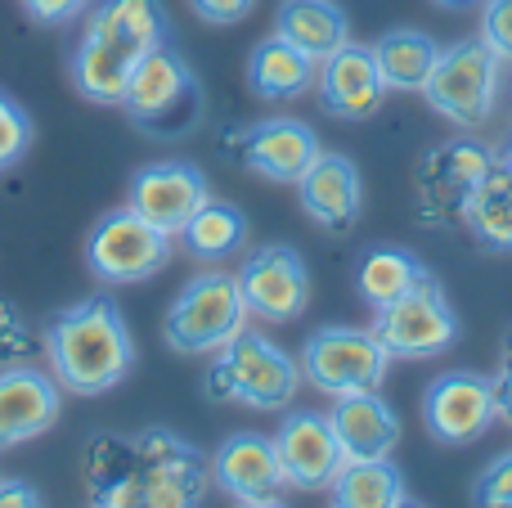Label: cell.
Instances as JSON below:
<instances>
[{
    "mask_svg": "<svg viewBox=\"0 0 512 508\" xmlns=\"http://www.w3.org/2000/svg\"><path fill=\"white\" fill-rule=\"evenodd\" d=\"M373 333L382 338V347L391 356L432 360L459 342V315H454V302L445 297V284L427 270L409 293H400L391 306L373 311Z\"/></svg>",
    "mask_w": 512,
    "mask_h": 508,
    "instance_id": "obj_11",
    "label": "cell"
},
{
    "mask_svg": "<svg viewBox=\"0 0 512 508\" xmlns=\"http://www.w3.org/2000/svg\"><path fill=\"white\" fill-rule=\"evenodd\" d=\"M495 423V383L472 369H450L423 392V428L436 446H472Z\"/></svg>",
    "mask_w": 512,
    "mask_h": 508,
    "instance_id": "obj_12",
    "label": "cell"
},
{
    "mask_svg": "<svg viewBox=\"0 0 512 508\" xmlns=\"http://www.w3.org/2000/svg\"><path fill=\"white\" fill-rule=\"evenodd\" d=\"M27 149H32V117L23 113V104L14 95L0 90V171L18 167L27 158Z\"/></svg>",
    "mask_w": 512,
    "mask_h": 508,
    "instance_id": "obj_29",
    "label": "cell"
},
{
    "mask_svg": "<svg viewBox=\"0 0 512 508\" xmlns=\"http://www.w3.org/2000/svg\"><path fill=\"white\" fill-rule=\"evenodd\" d=\"M18 5H23V14L41 27H68L72 18H81L95 0H18Z\"/></svg>",
    "mask_w": 512,
    "mask_h": 508,
    "instance_id": "obj_32",
    "label": "cell"
},
{
    "mask_svg": "<svg viewBox=\"0 0 512 508\" xmlns=\"http://www.w3.org/2000/svg\"><path fill=\"white\" fill-rule=\"evenodd\" d=\"M248 234H252V225H248V216H243V207L225 203V198H207V203L189 216V225L176 239L185 243V252L194 261L216 266V261L239 257V252L248 248Z\"/></svg>",
    "mask_w": 512,
    "mask_h": 508,
    "instance_id": "obj_24",
    "label": "cell"
},
{
    "mask_svg": "<svg viewBox=\"0 0 512 508\" xmlns=\"http://www.w3.org/2000/svg\"><path fill=\"white\" fill-rule=\"evenodd\" d=\"M436 54L441 45L423 27H391L373 41V59H378L387 90H423L436 68Z\"/></svg>",
    "mask_w": 512,
    "mask_h": 508,
    "instance_id": "obj_28",
    "label": "cell"
},
{
    "mask_svg": "<svg viewBox=\"0 0 512 508\" xmlns=\"http://www.w3.org/2000/svg\"><path fill=\"white\" fill-rule=\"evenodd\" d=\"M499 167H508V171H512V140L504 144V149H499Z\"/></svg>",
    "mask_w": 512,
    "mask_h": 508,
    "instance_id": "obj_39",
    "label": "cell"
},
{
    "mask_svg": "<svg viewBox=\"0 0 512 508\" xmlns=\"http://www.w3.org/2000/svg\"><path fill=\"white\" fill-rule=\"evenodd\" d=\"M315 86L324 113L337 122H369L387 99V81H382V68L373 59V45L355 41L337 45L328 59L315 63Z\"/></svg>",
    "mask_w": 512,
    "mask_h": 508,
    "instance_id": "obj_17",
    "label": "cell"
},
{
    "mask_svg": "<svg viewBox=\"0 0 512 508\" xmlns=\"http://www.w3.org/2000/svg\"><path fill=\"white\" fill-rule=\"evenodd\" d=\"M274 450H279L288 491H306V495L328 491L346 464L333 423H328V414H319V410H288L283 414V423L274 428Z\"/></svg>",
    "mask_w": 512,
    "mask_h": 508,
    "instance_id": "obj_14",
    "label": "cell"
},
{
    "mask_svg": "<svg viewBox=\"0 0 512 508\" xmlns=\"http://www.w3.org/2000/svg\"><path fill=\"white\" fill-rule=\"evenodd\" d=\"M41 342L50 374L72 396H104L122 387L135 369L131 324L108 293H90L50 315Z\"/></svg>",
    "mask_w": 512,
    "mask_h": 508,
    "instance_id": "obj_3",
    "label": "cell"
},
{
    "mask_svg": "<svg viewBox=\"0 0 512 508\" xmlns=\"http://www.w3.org/2000/svg\"><path fill=\"white\" fill-rule=\"evenodd\" d=\"M472 500L486 508H512V450L495 455L481 468V477L472 482Z\"/></svg>",
    "mask_w": 512,
    "mask_h": 508,
    "instance_id": "obj_30",
    "label": "cell"
},
{
    "mask_svg": "<svg viewBox=\"0 0 512 508\" xmlns=\"http://www.w3.org/2000/svg\"><path fill=\"white\" fill-rule=\"evenodd\" d=\"M63 414V387L50 369L0 365V450H18L45 437Z\"/></svg>",
    "mask_w": 512,
    "mask_h": 508,
    "instance_id": "obj_18",
    "label": "cell"
},
{
    "mask_svg": "<svg viewBox=\"0 0 512 508\" xmlns=\"http://www.w3.org/2000/svg\"><path fill=\"white\" fill-rule=\"evenodd\" d=\"M41 504V491L23 477H0V508H36Z\"/></svg>",
    "mask_w": 512,
    "mask_h": 508,
    "instance_id": "obj_35",
    "label": "cell"
},
{
    "mask_svg": "<svg viewBox=\"0 0 512 508\" xmlns=\"http://www.w3.org/2000/svg\"><path fill=\"white\" fill-rule=\"evenodd\" d=\"M391 351L373 329H351V324H319L301 342V378L324 396H351L382 387L391 369Z\"/></svg>",
    "mask_w": 512,
    "mask_h": 508,
    "instance_id": "obj_8",
    "label": "cell"
},
{
    "mask_svg": "<svg viewBox=\"0 0 512 508\" xmlns=\"http://www.w3.org/2000/svg\"><path fill=\"white\" fill-rule=\"evenodd\" d=\"M203 387L216 405H243L261 414L288 410L301 387V365L261 329H239L221 351H212Z\"/></svg>",
    "mask_w": 512,
    "mask_h": 508,
    "instance_id": "obj_4",
    "label": "cell"
},
{
    "mask_svg": "<svg viewBox=\"0 0 512 508\" xmlns=\"http://www.w3.org/2000/svg\"><path fill=\"white\" fill-rule=\"evenodd\" d=\"M337 508H405L409 482L391 459H346L337 482L328 486Z\"/></svg>",
    "mask_w": 512,
    "mask_h": 508,
    "instance_id": "obj_25",
    "label": "cell"
},
{
    "mask_svg": "<svg viewBox=\"0 0 512 508\" xmlns=\"http://www.w3.org/2000/svg\"><path fill=\"white\" fill-rule=\"evenodd\" d=\"M239 293L248 315L265 324H288L310 306V270L292 243H265L243 257Z\"/></svg>",
    "mask_w": 512,
    "mask_h": 508,
    "instance_id": "obj_13",
    "label": "cell"
},
{
    "mask_svg": "<svg viewBox=\"0 0 512 508\" xmlns=\"http://www.w3.org/2000/svg\"><path fill=\"white\" fill-rule=\"evenodd\" d=\"M189 9H194L203 23L212 27H234L243 23V18L256 9V0H189Z\"/></svg>",
    "mask_w": 512,
    "mask_h": 508,
    "instance_id": "obj_34",
    "label": "cell"
},
{
    "mask_svg": "<svg viewBox=\"0 0 512 508\" xmlns=\"http://www.w3.org/2000/svg\"><path fill=\"white\" fill-rule=\"evenodd\" d=\"M95 508H194L212 486L207 455L171 428L95 432L81 450Z\"/></svg>",
    "mask_w": 512,
    "mask_h": 508,
    "instance_id": "obj_1",
    "label": "cell"
},
{
    "mask_svg": "<svg viewBox=\"0 0 512 508\" xmlns=\"http://www.w3.org/2000/svg\"><path fill=\"white\" fill-rule=\"evenodd\" d=\"M117 108L140 131L158 135V140H176L203 122V81L176 45L162 41L158 50H149L135 63Z\"/></svg>",
    "mask_w": 512,
    "mask_h": 508,
    "instance_id": "obj_5",
    "label": "cell"
},
{
    "mask_svg": "<svg viewBox=\"0 0 512 508\" xmlns=\"http://www.w3.org/2000/svg\"><path fill=\"white\" fill-rule=\"evenodd\" d=\"M423 275H427V261L409 248H396V243H378V248H369L360 257V266H355V284H360V297H364L369 311L391 306Z\"/></svg>",
    "mask_w": 512,
    "mask_h": 508,
    "instance_id": "obj_27",
    "label": "cell"
},
{
    "mask_svg": "<svg viewBox=\"0 0 512 508\" xmlns=\"http://www.w3.org/2000/svg\"><path fill=\"white\" fill-rule=\"evenodd\" d=\"M328 423H333L337 446H342L346 459H391V450L400 446V414L391 410V401L378 387L333 396Z\"/></svg>",
    "mask_w": 512,
    "mask_h": 508,
    "instance_id": "obj_21",
    "label": "cell"
},
{
    "mask_svg": "<svg viewBox=\"0 0 512 508\" xmlns=\"http://www.w3.org/2000/svg\"><path fill=\"white\" fill-rule=\"evenodd\" d=\"M230 149L252 176L274 180V185H297L319 158V135L297 117H265V122L243 126Z\"/></svg>",
    "mask_w": 512,
    "mask_h": 508,
    "instance_id": "obj_19",
    "label": "cell"
},
{
    "mask_svg": "<svg viewBox=\"0 0 512 508\" xmlns=\"http://www.w3.org/2000/svg\"><path fill=\"white\" fill-rule=\"evenodd\" d=\"M27 351V320L14 302L0 297V365H14Z\"/></svg>",
    "mask_w": 512,
    "mask_h": 508,
    "instance_id": "obj_33",
    "label": "cell"
},
{
    "mask_svg": "<svg viewBox=\"0 0 512 508\" xmlns=\"http://www.w3.org/2000/svg\"><path fill=\"white\" fill-rule=\"evenodd\" d=\"M207 198H212V185H207L203 167H194L185 158H162L131 176L126 207H135L144 221H153L158 230H167L176 239Z\"/></svg>",
    "mask_w": 512,
    "mask_h": 508,
    "instance_id": "obj_16",
    "label": "cell"
},
{
    "mask_svg": "<svg viewBox=\"0 0 512 508\" xmlns=\"http://www.w3.org/2000/svg\"><path fill=\"white\" fill-rule=\"evenodd\" d=\"M162 41H171V14L162 0H95L68 59L72 90L90 104H122L135 63Z\"/></svg>",
    "mask_w": 512,
    "mask_h": 508,
    "instance_id": "obj_2",
    "label": "cell"
},
{
    "mask_svg": "<svg viewBox=\"0 0 512 508\" xmlns=\"http://www.w3.org/2000/svg\"><path fill=\"white\" fill-rule=\"evenodd\" d=\"M274 32L292 41L310 59H328L337 45L351 41V18L337 0H279L274 9Z\"/></svg>",
    "mask_w": 512,
    "mask_h": 508,
    "instance_id": "obj_23",
    "label": "cell"
},
{
    "mask_svg": "<svg viewBox=\"0 0 512 508\" xmlns=\"http://www.w3.org/2000/svg\"><path fill=\"white\" fill-rule=\"evenodd\" d=\"M432 5H441V9H472V5H481V0H432Z\"/></svg>",
    "mask_w": 512,
    "mask_h": 508,
    "instance_id": "obj_38",
    "label": "cell"
},
{
    "mask_svg": "<svg viewBox=\"0 0 512 508\" xmlns=\"http://www.w3.org/2000/svg\"><path fill=\"white\" fill-rule=\"evenodd\" d=\"M499 369H512V324L504 329V338H499Z\"/></svg>",
    "mask_w": 512,
    "mask_h": 508,
    "instance_id": "obj_37",
    "label": "cell"
},
{
    "mask_svg": "<svg viewBox=\"0 0 512 508\" xmlns=\"http://www.w3.org/2000/svg\"><path fill=\"white\" fill-rule=\"evenodd\" d=\"M499 162V149L481 140H441L418 158L414 171V203H418V221L427 230H441V225H454L463 216V203L468 194L486 180V171Z\"/></svg>",
    "mask_w": 512,
    "mask_h": 508,
    "instance_id": "obj_10",
    "label": "cell"
},
{
    "mask_svg": "<svg viewBox=\"0 0 512 508\" xmlns=\"http://www.w3.org/2000/svg\"><path fill=\"white\" fill-rule=\"evenodd\" d=\"M459 221L468 225V234L486 252H512V171L508 167L495 162L486 171V180L463 203Z\"/></svg>",
    "mask_w": 512,
    "mask_h": 508,
    "instance_id": "obj_26",
    "label": "cell"
},
{
    "mask_svg": "<svg viewBox=\"0 0 512 508\" xmlns=\"http://www.w3.org/2000/svg\"><path fill=\"white\" fill-rule=\"evenodd\" d=\"M171 239L153 221H144L135 207H117L95 221L86 239V270L99 284H144L171 261Z\"/></svg>",
    "mask_w": 512,
    "mask_h": 508,
    "instance_id": "obj_9",
    "label": "cell"
},
{
    "mask_svg": "<svg viewBox=\"0 0 512 508\" xmlns=\"http://www.w3.org/2000/svg\"><path fill=\"white\" fill-rule=\"evenodd\" d=\"M239 329H248V302L239 293V275L225 270H207L194 275L176 293L162 320V342L176 356H212Z\"/></svg>",
    "mask_w": 512,
    "mask_h": 508,
    "instance_id": "obj_7",
    "label": "cell"
},
{
    "mask_svg": "<svg viewBox=\"0 0 512 508\" xmlns=\"http://www.w3.org/2000/svg\"><path fill=\"white\" fill-rule=\"evenodd\" d=\"M495 419H504L512 428V369H495Z\"/></svg>",
    "mask_w": 512,
    "mask_h": 508,
    "instance_id": "obj_36",
    "label": "cell"
},
{
    "mask_svg": "<svg viewBox=\"0 0 512 508\" xmlns=\"http://www.w3.org/2000/svg\"><path fill=\"white\" fill-rule=\"evenodd\" d=\"M207 464H212L216 491H225L243 508L279 504L283 491H288V477H283L274 437H265V432H230Z\"/></svg>",
    "mask_w": 512,
    "mask_h": 508,
    "instance_id": "obj_15",
    "label": "cell"
},
{
    "mask_svg": "<svg viewBox=\"0 0 512 508\" xmlns=\"http://www.w3.org/2000/svg\"><path fill=\"white\" fill-rule=\"evenodd\" d=\"M481 41L512 63V0H481Z\"/></svg>",
    "mask_w": 512,
    "mask_h": 508,
    "instance_id": "obj_31",
    "label": "cell"
},
{
    "mask_svg": "<svg viewBox=\"0 0 512 508\" xmlns=\"http://www.w3.org/2000/svg\"><path fill=\"white\" fill-rule=\"evenodd\" d=\"M301 212L328 234H351L364 216V176L351 153H324L297 180Z\"/></svg>",
    "mask_w": 512,
    "mask_h": 508,
    "instance_id": "obj_20",
    "label": "cell"
},
{
    "mask_svg": "<svg viewBox=\"0 0 512 508\" xmlns=\"http://www.w3.org/2000/svg\"><path fill=\"white\" fill-rule=\"evenodd\" d=\"M248 90L265 104H288V99H301L310 86H315V59L301 54L292 41H283L279 32L261 36L248 54Z\"/></svg>",
    "mask_w": 512,
    "mask_h": 508,
    "instance_id": "obj_22",
    "label": "cell"
},
{
    "mask_svg": "<svg viewBox=\"0 0 512 508\" xmlns=\"http://www.w3.org/2000/svg\"><path fill=\"white\" fill-rule=\"evenodd\" d=\"M499 86H504V59L481 36H463L454 45H441L436 68L423 86V99L436 117H445L459 131H477L495 113Z\"/></svg>",
    "mask_w": 512,
    "mask_h": 508,
    "instance_id": "obj_6",
    "label": "cell"
}]
</instances>
